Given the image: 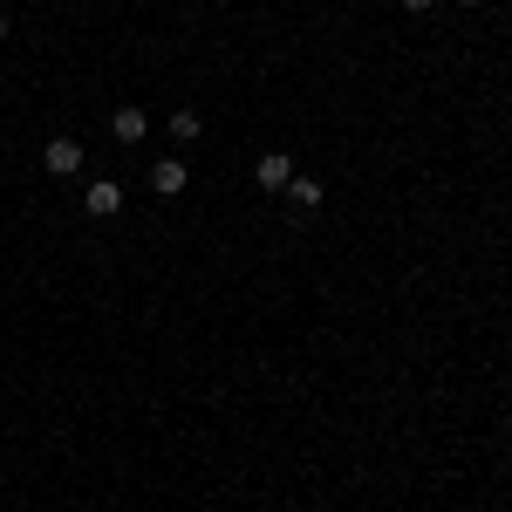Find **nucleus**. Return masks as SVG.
I'll list each match as a JSON object with an SVG mask.
<instances>
[{"mask_svg":"<svg viewBox=\"0 0 512 512\" xmlns=\"http://www.w3.org/2000/svg\"><path fill=\"white\" fill-rule=\"evenodd\" d=\"M41 164H48V178H76L82 171V144L76 137H55V144L41 151Z\"/></svg>","mask_w":512,"mask_h":512,"instance_id":"nucleus-1","label":"nucleus"},{"mask_svg":"<svg viewBox=\"0 0 512 512\" xmlns=\"http://www.w3.org/2000/svg\"><path fill=\"white\" fill-rule=\"evenodd\" d=\"M82 212H89V219H117V212H123V185H110V178H96V185L82 192Z\"/></svg>","mask_w":512,"mask_h":512,"instance_id":"nucleus-2","label":"nucleus"},{"mask_svg":"<svg viewBox=\"0 0 512 512\" xmlns=\"http://www.w3.org/2000/svg\"><path fill=\"white\" fill-rule=\"evenodd\" d=\"M253 178H260V192H287L294 185V158L287 151H267V158L253 164Z\"/></svg>","mask_w":512,"mask_h":512,"instance_id":"nucleus-3","label":"nucleus"},{"mask_svg":"<svg viewBox=\"0 0 512 512\" xmlns=\"http://www.w3.org/2000/svg\"><path fill=\"white\" fill-rule=\"evenodd\" d=\"M110 130H117V144H144V130H151V117H144L137 103H117V110H110Z\"/></svg>","mask_w":512,"mask_h":512,"instance_id":"nucleus-4","label":"nucleus"},{"mask_svg":"<svg viewBox=\"0 0 512 512\" xmlns=\"http://www.w3.org/2000/svg\"><path fill=\"white\" fill-rule=\"evenodd\" d=\"M185 178H192V171H185L178 158H158V164H151V192H158V198H178V192H185Z\"/></svg>","mask_w":512,"mask_h":512,"instance_id":"nucleus-5","label":"nucleus"},{"mask_svg":"<svg viewBox=\"0 0 512 512\" xmlns=\"http://www.w3.org/2000/svg\"><path fill=\"white\" fill-rule=\"evenodd\" d=\"M287 198H294V212H315V205H321V185H315V178H294V185H287Z\"/></svg>","mask_w":512,"mask_h":512,"instance_id":"nucleus-6","label":"nucleus"},{"mask_svg":"<svg viewBox=\"0 0 512 512\" xmlns=\"http://www.w3.org/2000/svg\"><path fill=\"white\" fill-rule=\"evenodd\" d=\"M171 137L192 144V137H198V110H171Z\"/></svg>","mask_w":512,"mask_h":512,"instance_id":"nucleus-7","label":"nucleus"},{"mask_svg":"<svg viewBox=\"0 0 512 512\" xmlns=\"http://www.w3.org/2000/svg\"><path fill=\"white\" fill-rule=\"evenodd\" d=\"M403 7H410V14H431V0H403Z\"/></svg>","mask_w":512,"mask_h":512,"instance_id":"nucleus-8","label":"nucleus"},{"mask_svg":"<svg viewBox=\"0 0 512 512\" xmlns=\"http://www.w3.org/2000/svg\"><path fill=\"white\" fill-rule=\"evenodd\" d=\"M0 41H7V14H0Z\"/></svg>","mask_w":512,"mask_h":512,"instance_id":"nucleus-9","label":"nucleus"}]
</instances>
